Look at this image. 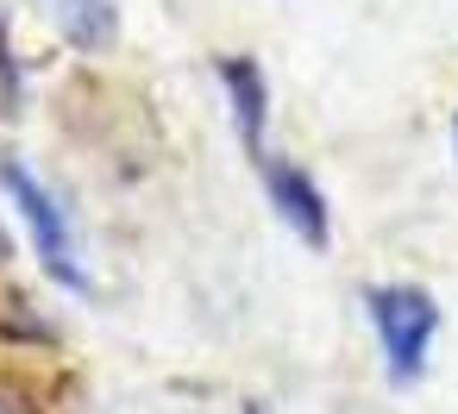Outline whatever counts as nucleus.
I'll return each instance as SVG.
<instances>
[{
  "label": "nucleus",
  "mask_w": 458,
  "mask_h": 414,
  "mask_svg": "<svg viewBox=\"0 0 458 414\" xmlns=\"http://www.w3.org/2000/svg\"><path fill=\"white\" fill-rule=\"evenodd\" d=\"M0 414H32V408H26V401H20L13 389H0Z\"/></svg>",
  "instance_id": "nucleus-6"
},
{
  "label": "nucleus",
  "mask_w": 458,
  "mask_h": 414,
  "mask_svg": "<svg viewBox=\"0 0 458 414\" xmlns=\"http://www.w3.org/2000/svg\"><path fill=\"white\" fill-rule=\"evenodd\" d=\"M51 20L57 32L76 45V51H107L120 38V13H114V0H51Z\"/></svg>",
  "instance_id": "nucleus-5"
},
{
  "label": "nucleus",
  "mask_w": 458,
  "mask_h": 414,
  "mask_svg": "<svg viewBox=\"0 0 458 414\" xmlns=\"http://www.w3.org/2000/svg\"><path fill=\"white\" fill-rule=\"evenodd\" d=\"M358 301H364V320H370V339H377L389 389H414L427 376L439 326H445L439 295L427 283H370Z\"/></svg>",
  "instance_id": "nucleus-1"
},
{
  "label": "nucleus",
  "mask_w": 458,
  "mask_h": 414,
  "mask_svg": "<svg viewBox=\"0 0 458 414\" xmlns=\"http://www.w3.org/2000/svg\"><path fill=\"white\" fill-rule=\"evenodd\" d=\"M214 82L226 95V114H233V132H239L245 157L258 164L264 151H276L270 145V76H264V63L245 57V51H226L214 63Z\"/></svg>",
  "instance_id": "nucleus-4"
},
{
  "label": "nucleus",
  "mask_w": 458,
  "mask_h": 414,
  "mask_svg": "<svg viewBox=\"0 0 458 414\" xmlns=\"http://www.w3.org/2000/svg\"><path fill=\"white\" fill-rule=\"evenodd\" d=\"M452 157H458V114H452Z\"/></svg>",
  "instance_id": "nucleus-7"
},
{
  "label": "nucleus",
  "mask_w": 458,
  "mask_h": 414,
  "mask_svg": "<svg viewBox=\"0 0 458 414\" xmlns=\"http://www.w3.org/2000/svg\"><path fill=\"white\" fill-rule=\"evenodd\" d=\"M251 170H258V189H264L270 214H276L308 251H327V245H333V201H327L320 176H314L301 157H283V151H264Z\"/></svg>",
  "instance_id": "nucleus-3"
},
{
  "label": "nucleus",
  "mask_w": 458,
  "mask_h": 414,
  "mask_svg": "<svg viewBox=\"0 0 458 414\" xmlns=\"http://www.w3.org/2000/svg\"><path fill=\"white\" fill-rule=\"evenodd\" d=\"M0 195L13 201V214H20V226H26V239H32L38 264H45V276L57 289H70V295H95V276L82 264V245H76V220L57 201V189L38 182L20 157H0Z\"/></svg>",
  "instance_id": "nucleus-2"
}]
</instances>
